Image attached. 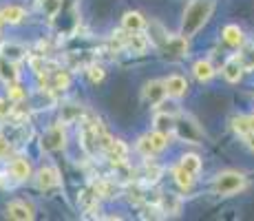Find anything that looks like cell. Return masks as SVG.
Returning <instances> with one entry per match:
<instances>
[{
	"mask_svg": "<svg viewBox=\"0 0 254 221\" xmlns=\"http://www.w3.org/2000/svg\"><path fill=\"white\" fill-rule=\"evenodd\" d=\"M214 4H217V0H192L186 7L184 18H182V36L186 38L194 36L210 20V16L214 11Z\"/></svg>",
	"mask_w": 254,
	"mask_h": 221,
	"instance_id": "1",
	"label": "cell"
},
{
	"mask_svg": "<svg viewBox=\"0 0 254 221\" xmlns=\"http://www.w3.org/2000/svg\"><path fill=\"white\" fill-rule=\"evenodd\" d=\"M243 186H246V177L241 173H237V170H223L214 179L212 190L219 197H230V195H237Z\"/></svg>",
	"mask_w": 254,
	"mask_h": 221,
	"instance_id": "2",
	"label": "cell"
},
{
	"mask_svg": "<svg viewBox=\"0 0 254 221\" xmlns=\"http://www.w3.org/2000/svg\"><path fill=\"white\" fill-rule=\"evenodd\" d=\"M173 135H177L182 142H188V144H201V137H203V133L201 129H199V124L192 120V117H188V115H182L177 120L175 117V126H173Z\"/></svg>",
	"mask_w": 254,
	"mask_h": 221,
	"instance_id": "3",
	"label": "cell"
},
{
	"mask_svg": "<svg viewBox=\"0 0 254 221\" xmlns=\"http://www.w3.org/2000/svg\"><path fill=\"white\" fill-rule=\"evenodd\" d=\"M157 44L164 49L166 56H173V58L188 56V40H186V36H170V33H162V38H157Z\"/></svg>",
	"mask_w": 254,
	"mask_h": 221,
	"instance_id": "4",
	"label": "cell"
},
{
	"mask_svg": "<svg viewBox=\"0 0 254 221\" xmlns=\"http://www.w3.org/2000/svg\"><path fill=\"white\" fill-rule=\"evenodd\" d=\"M66 144V133H64V126L60 124H53L49 126L42 135V148L45 150H62Z\"/></svg>",
	"mask_w": 254,
	"mask_h": 221,
	"instance_id": "5",
	"label": "cell"
},
{
	"mask_svg": "<svg viewBox=\"0 0 254 221\" xmlns=\"http://www.w3.org/2000/svg\"><path fill=\"white\" fill-rule=\"evenodd\" d=\"M155 204H157L162 217H175V215L182 213V197L175 193H162Z\"/></svg>",
	"mask_w": 254,
	"mask_h": 221,
	"instance_id": "6",
	"label": "cell"
},
{
	"mask_svg": "<svg viewBox=\"0 0 254 221\" xmlns=\"http://www.w3.org/2000/svg\"><path fill=\"white\" fill-rule=\"evenodd\" d=\"M36 184L40 190H53L60 186V173H58L56 166H45V168H40L36 173Z\"/></svg>",
	"mask_w": 254,
	"mask_h": 221,
	"instance_id": "7",
	"label": "cell"
},
{
	"mask_svg": "<svg viewBox=\"0 0 254 221\" xmlns=\"http://www.w3.org/2000/svg\"><path fill=\"white\" fill-rule=\"evenodd\" d=\"M223 77H226L230 84L234 82H239L243 77V73H246V67H243V60L241 56H230L226 62H223V69H221Z\"/></svg>",
	"mask_w": 254,
	"mask_h": 221,
	"instance_id": "8",
	"label": "cell"
},
{
	"mask_svg": "<svg viewBox=\"0 0 254 221\" xmlns=\"http://www.w3.org/2000/svg\"><path fill=\"white\" fill-rule=\"evenodd\" d=\"M164 86H166V95L173 97V100H179L188 93V80L184 75H170L164 80Z\"/></svg>",
	"mask_w": 254,
	"mask_h": 221,
	"instance_id": "9",
	"label": "cell"
},
{
	"mask_svg": "<svg viewBox=\"0 0 254 221\" xmlns=\"http://www.w3.org/2000/svg\"><path fill=\"white\" fill-rule=\"evenodd\" d=\"M0 58L7 60V62L18 65L20 60L27 58V49H24L22 44H18V42H2L0 44Z\"/></svg>",
	"mask_w": 254,
	"mask_h": 221,
	"instance_id": "10",
	"label": "cell"
},
{
	"mask_svg": "<svg viewBox=\"0 0 254 221\" xmlns=\"http://www.w3.org/2000/svg\"><path fill=\"white\" fill-rule=\"evenodd\" d=\"M97 201H100V195H97V190L93 188V186L82 190L80 197H77V204L84 210V217H93V213L97 210Z\"/></svg>",
	"mask_w": 254,
	"mask_h": 221,
	"instance_id": "11",
	"label": "cell"
},
{
	"mask_svg": "<svg viewBox=\"0 0 254 221\" xmlns=\"http://www.w3.org/2000/svg\"><path fill=\"white\" fill-rule=\"evenodd\" d=\"M104 153L111 159V164H120V161H126V157H128V146L122 140L111 137V142L104 146Z\"/></svg>",
	"mask_w": 254,
	"mask_h": 221,
	"instance_id": "12",
	"label": "cell"
},
{
	"mask_svg": "<svg viewBox=\"0 0 254 221\" xmlns=\"http://www.w3.org/2000/svg\"><path fill=\"white\" fill-rule=\"evenodd\" d=\"M7 217L16 221H29L33 219V206L27 201H11L7 206Z\"/></svg>",
	"mask_w": 254,
	"mask_h": 221,
	"instance_id": "13",
	"label": "cell"
},
{
	"mask_svg": "<svg viewBox=\"0 0 254 221\" xmlns=\"http://www.w3.org/2000/svg\"><path fill=\"white\" fill-rule=\"evenodd\" d=\"M141 95H144L146 102H150V104H157V102H162L166 97V86L164 82L159 80H150L144 84V91H141Z\"/></svg>",
	"mask_w": 254,
	"mask_h": 221,
	"instance_id": "14",
	"label": "cell"
},
{
	"mask_svg": "<svg viewBox=\"0 0 254 221\" xmlns=\"http://www.w3.org/2000/svg\"><path fill=\"white\" fill-rule=\"evenodd\" d=\"M9 173L16 181H27L31 179L33 170H31V164H29V159H24V157H16V159L9 164Z\"/></svg>",
	"mask_w": 254,
	"mask_h": 221,
	"instance_id": "15",
	"label": "cell"
},
{
	"mask_svg": "<svg viewBox=\"0 0 254 221\" xmlns=\"http://www.w3.org/2000/svg\"><path fill=\"white\" fill-rule=\"evenodd\" d=\"M221 36L230 47H243V44H246V36H243V31H241L239 24H226L223 31H221Z\"/></svg>",
	"mask_w": 254,
	"mask_h": 221,
	"instance_id": "16",
	"label": "cell"
},
{
	"mask_svg": "<svg viewBox=\"0 0 254 221\" xmlns=\"http://www.w3.org/2000/svg\"><path fill=\"white\" fill-rule=\"evenodd\" d=\"M173 126H175V117L173 115H168V113H162V111H157L155 113V117H153V131H159V133H164V135H173Z\"/></svg>",
	"mask_w": 254,
	"mask_h": 221,
	"instance_id": "17",
	"label": "cell"
},
{
	"mask_svg": "<svg viewBox=\"0 0 254 221\" xmlns=\"http://www.w3.org/2000/svg\"><path fill=\"white\" fill-rule=\"evenodd\" d=\"M93 188L97 190V195H100V197H106V199H113V197H117V193H120V186H117V181L115 179H109V177L95 181V184H93Z\"/></svg>",
	"mask_w": 254,
	"mask_h": 221,
	"instance_id": "18",
	"label": "cell"
},
{
	"mask_svg": "<svg viewBox=\"0 0 254 221\" xmlns=\"http://www.w3.org/2000/svg\"><path fill=\"white\" fill-rule=\"evenodd\" d=\"M214 67H212V62L210 60H197L192 65V75L197 77L199 82H210L214 77Z\"/></svg>",
	"mask_w": 254,
	"mask_h": 221,
	"instance_id": "19",
	"label": "cell"
},
{
	"mask_svg": "<svg viewBox=\"0 0 254 221\" xmlns=\"http://www.w3.org/2000/svg\"><path fill=\"white\" fill-rule=\"evenodd\" d=\"M122 27L126 31H141L146 27V18L139 11H126L124 18H122Z\"/></svg>",
	"mask_w": 254,
	"mask_h": 221,
	"instance_id": "20",
	"label": "cell"
},
{
	"mask_svg": "<svg viewBox=\"0 0 254 221\" xmlns=\"http://www.w3.org/2000/svg\"><path fill=\"white\" fill-rule=\"evenodd\" d=\"M0 16H2L4 22L18 24L27 18V11H24V7H20V4H9V7H4L2 11H0Z\"/></svg>",
	"mask_w": 254,
	"mask_h": 221,
	"instance_id": "21",
	"label": "cell"
},
{
	"mask_svg": "<svg viewBox=\"0 0 254 221\" xmlns=\"http://www.w3.org/2000/svg\"><path fill=\"white\" fill-rule=\"evenodd\" d=\"M69 84H71V77L66 71H62V69L51 71V75H49V88H53V91H66Z\"/></svg>",
	"mask_w": 254,
	"mask_h": 221,
	"instance_id": "22",
	"label": "cell"
},
{
	"mask_svg": "<svg viewBox=\"0 0 254 221\" xmlns=\"http://www.w3.org/2000/svg\"><path fill=\"white\" fill-rule=\"evenodd\" d=\"M82 115H84V111L80 104H64L60 111V122L62 124H75Z\"/></svg>",
	"mask_w": 254,
	"mask_h": 221,
	"instance_id": "23",
	"label": "cell"
},
{
	"mask_svg": "<svg viewBox=\"0 0 254 221\" xmlns=\"http://www.w3.org/2000/svg\"><path fill=\"white\" fill-rule=\"evenodd\" d=\"M141 175H144V184H157V179L162 177V166H157L155 161H150V157H146V164H144V170H141Z\"/></svg>",
	"mask_w": 254,
	"mask_h": 221,
	"instance_id": "24",
	"label": "cell"
},
{
	"mask_svg": "<svg viewBox=\"0 0 254 221\" xmlns=\"http://www.w3.org/2000/svg\"><path fill=\"white\" fill-rule=\"evenodd\" d=\"M232 131L237 133L239 137H246V135H250L252 131V122H250V115H237V117H232Z\"/></svg>",
	"mask_w": 254,
	"mask_h": 221,
	"instance_id": "25",
	"label": "cell"
},
{
	"mask_svg": "<svg viewBox=\"0 0 254 221\" xmlns=\"http://www.w3.org/2000/svg\"><path fill=\"white\" fill-rule=\"evenodd\" d=\"M173 177H175V184H177L182 190H190L194 184V175H190L188 170L182 168V166H177V168L173 170Z\"/></svg>",
	"mask_w": 254,
	"mask_h": 221,
	"instance_id": "26",
	"label": "cell"
},
{
	"mask_svg": "<svg viewBox=\"0 0 254 221\" xmlns=\"http://www.w3.org/2000/svg\"><path fill=\"white\" fill-rule=\"evenodd\" d=\"M179 166H182L184 170H188L190 175H199V170H201V159H199V155L188 153L182 157V164Z\"/></svg>",
	"mask_w": 254,
	"mask_h": 221,
	"instance_id": "27",
	"label": "cell"
},
{
	"mask_svg": "<svg viewBox=\"0 0 254 221\" xmlns=\"http://www.w3.org/2000/svg\"><path fill=\"white\" fill-rule=\"evenodd\" d=\"M0 77H2L7 84L11 82H18V69L13 62H7V60H0Z\"/></svg>",
	"mask_w": 254,
	"mask_h": 221,
	"instance_id": "28",
	"label": "cell"
},
{
	"mask_svg": "<svg viewBox=\"0 0 254 221\" xmlns=\"http://www.w3.org/2000/svg\"><path fill=\"white\" fill-rule=\"evenodd\" d=\"M38 4H40V9L49 18H56L62 9V0H38Z\"/></svg>",
	"mask_w": 254,
	"mask_h": 221,
	"instance_id": "29",
	"label": "cell"
},
{
	"mask_svg": "<svg viewBox=\"0 0 254 221\" xmlns=\"http://www.w3.org/2000/svg\"><path fill=\"white\" fill-rule=\"evenodd\" d=\"M146 135H148V140H150V144H153L155 153H159V150H164L166 146H168V135H164V133L153 131V133H146Z\"/></svg>",
	"mask_w": 254,
	"mask_h": 221,
	"instance_id": "30",
	"label": "cell"
},
{
	"mask_svg": "<svg viewBox=\"0 0 254 221\" xmlns=\"http://www.w3.org/2000/svg\"><path fill=\"white\" fill-rule=\"evenodd\" d=\"M86 75H89V80H91V84H100L102 80H104V69H102L100 65H89L86 67Z\"/></svg>",
	"mask_w": 254,
	"mask_h": 221,
	"instance_id": "31",
	"label": "cell"
},
{
	"mask_svg": "<svg viewBox=\"0 0 254 221\" xmlns=\"http://www.w3.org/2000/svg\"><path fill=\"white\" fill-rule=\"evenodd\" d=\"M137 153L141 157H153L155 155V148H153V144H150L148 135H141L137 140Z\"/></svg>",
	"mask_w": 254,
	"mask_h": 221,
	"instance_id": "32",
	"label": "cell"
},
{
	"mask_svg": "<svg viewBox=\"0 0 254 221\" xmlns=\"http://www.w3.org/2000/svg\"><path fill=\"white\" fill-rule=\"evenodd\" d=\"M155 111L168 113V115H173V117H175V115H179V106L175 104L173 100H168V102H166V97H164L162 102H157V104H155Z\"/></svg>",
	"mask_w": 254,
	"mask_h": 221,
	"instance_id": "33",
	"label": "cell"
},
{
	"mask_svg": "<svg viewBox=\"0 0 254 221\" xmlns=\"http://www.w3.org/2000/svg\"><path fill=\"white\" fill-rule=\"evenodd\" d=\"M9 86V100L11 102H22L24 97H27V91L18 84V82H11V84H7Z\"/></svg>",
	"mask_w": 254,
	"mask_h": 221,
	"instance_id": "34",
	"label": "cell"
},
{
	"mask_svg": "<svg viewBox=\"0 0 254 221\" xmlns=\"http://www.w3.org/2000/svg\"><path fill=\"white\" fill-rule=\"evenodd\" d=\"M13 102L9 100V97H0V117H7L13 113Z\"/></svg>",
	"mask_w": 254,
	"mask_h": 221,
	"instance_id": "35",
	"label": "cell"
},
{
	"mask_svg": "<svg viewBox=\"0 0 254 221\" xmlns=\"http://www.w3.org/2000/svg\"><path fill=\"white\" fill-rule=\"evenodd\" d=\"M7 150H9V140L2 135V133H0V157L7 153Z\"/></svg>",
	"mask_w": 254,
	"mask_h": 221,
	"instance_id": "36",
	"label": "cell"
},
{
	"mask_svg": "<svg viewBox=\"0 0 254 221\" xmlns=\"http://www.w3.org/2000/svg\"><path fill=\"white\" fill-rule=\"evenodd\" d=\"M243 142H246V146H248V148H250L252 153H254V133H250V135L243 137Z\"/></svg>",
	"mask_w": 254,
	"mask_h": 221,
	"instance_id": "37",
	"label": "cell"
},
{
	"mask_svg": "<svg viewBox=\"0 0 254 221\" xmlns=\"http://www.w3.org/2000/svg\"><path fill=\"white\" fill-rule=\"evenodd\" d=\"M2 24H4V20H2V16H0V27H2Z\"/></svg>",
	"mask_w": 254,
	"mask_h": 221,
	"instance_id": "38",
	"label": "cell"
}]
</instances>
